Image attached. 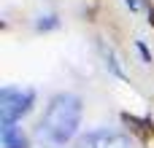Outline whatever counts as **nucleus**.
<instances>
[{
    "label": "nucleus",
    "mask_w": 154,
    "mask_h": 148,
    "mask_svg": "<svg viewBox=\"0 0 154 148\" xmlns=\"http://www.w3.org/2000/svg\"><path fill=\"white\" fill-rule=\"evenodd\" d=\"M81 111H84L81 100L76 94H70V92L51 97V102H49V108H46V113L41 119L38 135L43 140H49L51 146H65L76 135V129L81 124Z\"/></svg>",
    "instance_id": "f257e3e1"
},
{
    "label": "nucleus",
    "mask_w": 154,
    "mask_h": 148,
    "mask_svg": "<svg viewBox=\"0 0 154 148\" xmlns=\"http://www.w3.org/2000/svg\"><path fill=\"white\" fill-rule=\"evenodd\" d=\"M32 100H35L32 89H11V86H5L0 92V121L3 124H16L32 108Z\"/></svg>",
    "instance_id": "f03ea898"
},
{
    "label": "nucleus",
    "mask_w": 154,
    "mask_h": 148,
    "mask_svg": "<svg viewBox=\"0 0 154 148\" xmlns=\"http://www.w3.org/2000/svg\"><path fill=\"white\" fill-rule=\"evenodd\" d=\"M79 148H133L130 138L122 135V132H111V129H95V132H87L81 138Z\"/></svg>",
    "instance_id": "7ed1b4c3"
},
{
    "label": "nucleus",
    "mask_w": 154,
    "mask_h": 148,
    "mask_svg": "<svg viewBox=\"0 0 154 148\" xmlns=\"http://www.w3.org/2000/svg\"><path fill=\"white\" fill-rule=\"evenodd\" d=\"M0 138H3V148H30L27 135H24L22 127H16V124H3Z\"/></svg>",
    "instance_id": "20e7f679"
},
{
    "label": "nucleus",
    "mask_w": 154,
    "mask_h": 148,
    "mask_svg": "<svg viewBox=\"0 0 154 148\" xmlns=\"http://www.w3.org/2000/svg\"><path fill=\"white\" fill-rule=\"evenodd\" d=\"M60 22H57V16H41V22H38V30H49V27H57Z\"/></svg>",
    "instance_id": "39448f33"
},
{
    "label": "nucleus",
    "mask_w": 154,
    "mask_h": 148,
    "mask_svg": "<svg viewBox=\"0 0 154 148\" xmlns=\"http://www.w3.org/2000/svg\"><path fill=\"white\" fill-rule=\"evenodd\" d=\"M125 3H127V5H130V11H141V8H143V5H146V3H143V0H125Z\"/></svg>",
    "instance_id": "423d86ee"
}]
</instances>
